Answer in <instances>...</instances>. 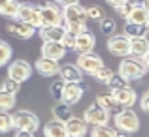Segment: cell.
I'll list each match as a JSON object with an SVG mask.
<instances>
[{"instance_id": "obj_15", "label": "cell", "mask_w": 149, "mask_h": 137, "mask_svg": "<svg viewBox=\"0 0 149 137\" xmlns=\"http://www.w3.org/2000/svg\"><path fill=\"white\" fill-rule=\"evenodd\" d=\"M113 98H115V101H117V105H119L121 109L123 107H132V105L138 101V94H136L134 88H130L127 85V87H123V88H117V90H113Z\"/></svg>"}, {"instance_id": "obj_12", "label": "cell", "mask_w": 149, "mask_h": 137, "mask_svg": "<svg viewBox=\"0 0 149 137\" xmlns=\"http://www.w3.org/2000/svg\"><path fill=\"white\" fill-rule=\"evenodd\" d=\"M95 45H96L95 34L89 28H85L76 34V41H74L72 51H76V53H89V51H95Z\"/></svg>"}, {"instance_id": "obj_6", "label": "cell", "mask_w": 149, "mask_h": 137, "mask_svg": "<svg viewBox=\"0 0 149 137\" xmlns=\"http://www.w3.org/2000/svg\"><path fill=\"white\" fill-rule=\"evenodd\" d=\"M108 47L109 54H113V56L117 58H123V56H130V40H128L125 34H111V36H108Z\"/></svg>"}, {"instance_id": "obj_30", "label": "cell", "mask_w": 149, "mask_h": 137, "mask_svg": "<svg viewBox=\"0 0 149 137\" xmlns=\"http://www.w3.org/2000/svg\"><path fill=\"white\" fill-rule=\"evenodd\" d=\"M17 8H19L17 0H8V2L0 8V15H2V17H8V19H13L15 13H17Z\"/></svg>"}, {"instance_id": "obj_16", "label": "cell", "mask_w": 149, "mask_h": 137, "mask_svg": "<svg viewBox=\"0 0 149 137\" xmlns=\"http://www.w3.org/2000/svg\"><path fill=\"white\" fill-rule=\"evenodd\" d=\"M64 30L66 28L62 25H42L36 28V32L42 38V41H61Z\"/></svg>"}, {"instance_id": "obj_31", "label": "cell", "mask_w": 149, "mask_h": 137, "mask_svg": "<svg viewBox=\"0 0 149 137\" xmlns=\"http://www.w3.org/2000/svg\"><path fill=\"white\" fill-rule=\"evenodd\" d=\"M132 8H134V2H132V0H125V2L117 4L113 10H115V13L119 15L121 19H125V21H127L128 15H130V11H132Z\"/></svg>"}, {"instance_id": "obj_14", "label": "cell", "mask_w": 149, "mask_h": 137, "mask_svg": "<svg viewBox=\"0 0 149 137\" xmlns=\"http://www.w3.org/2000/svg\"><path fill=\"white\" fill-rule=\"evenodd\" d=\"M64 130H66V137H83L89 131V124L83 118H77L76 115H72L64 122Z\"/></svg>"}, {"instance_id": "obj_20", "label": "cell", "mask_w": 149, "mask_h": 137, "mask_svg": "<svg viewBox=\"0 0 149 137\" xmlns=\"http://www.w3.org/2000/svg\"><path fill=\"white\" fill-rule=\"evenodd\" d=\"M130 40V56H149V41L147 36H138V38H128Z\"/></svg>"}, {"instance_id": "obj_3", "label": "cell", "mask_w": 149, "mask_h": 137, "mask_svg": "<svg viewBox=\"0 0 149 137\" xmlns=\"http://www.w3.org/2000/svg\"><path fill=\"white\" fill-rule=\"evenodd\" d=\"M113 124H115V130L119 131V135H130L140 130V116L130 107H123L115 111Z\"/></svg>"}, {"instance_id": "obj_34", "label": "cell", "mask_w": 149, "mask_h": 137, "mask_svg": "<svg viewBox=\"0 0 149 137\" xmlns=\"http://www.w3.org/2000/svg\"><path fill=\"white\" fill-rule=\"evenodd\" d=\"M11 130H13L11 115H8V111H0V134H8Z\"/></svg>"}, {"instance_id": "obj_21", "label": "cell", "mask_w": 149, "mask_h": 137, "mask_svg": "<svg viewBox=\"0 0 149 137\" xmlns=\"http://www.w3.org/2000/svg\"><path fill=\"white\" fill-rule=\"evenodd\" d=\"M44 135L45 137H66V130H64V122L62 120H49L44 126Z\"/></svg>"}, {"instance_id": "obj_41", "label": "cell", "mask_w": 149, "mask_h": 137, "mask_svg": "<svg viewBox=\"0 0 149 137\" xmlns=\"http://www.w3.org/2000/svg\"><path fill=\"white\" fill-rule=\"evenodd\" d=\"M15 131H17V134H15L17 137H32V135H34V134H29V131H21V130H15Z\"/></svg>"}, {"instance_id": "obj_43", "label": "cell", "mask_w": 149, "mask_h": 137, "mask_svg": "<svg viewBox=\"0 0 149 137\" xmlns=\"http://www.w3.org/2000/svg\"><path fill=\"white\" fill-rule=\"evenodd\" d=\"M134 4H140V6H146V8H149V0H134Z\"/></svg>"}, {"instance_id": "obj_35", "label": "cell", "mask_w": 149, "mask_h": 137, "mask_svg": "<svg viewBox=\"0 0 149 137\" xmlns=\"http://www.w3.org/2000/svg\"><path fill=\"white\" fill-rule=\"evenodd\" d=\"M0 88L2 90H6V92H11V94H19V90H21V83H17V81H13V79H4L2 81V85H0Z\"/></svg>"}, {"instance_id": "obj_33", "label": "cell", "mask_w": 149, "mask_h": 137, "mask_svg": "<svg viewBox=\"0 0 149 137\" xmlns=\"http://www.w3.org/2000/svg\"><path fill=\"white\" fill-rule=\"evenodd\" d=\"M11 54H13V49H11V45L0 40V68H2V66H6L8 62L11 60Z\"/></svg>"}, {"instance_id": "obj_39", "label": "cell", "mask_w": 149, "mask_h": 137, "mask_svg": "<svg viewBox=\"0 0 149 137\" xmlns=\"http://www.w3.org/2000/svg\"><path fill=\"white\" fill-rule=\"evenodd\" d=\"M140 109H142L143 113H149V92L147 90L142 94V98H140Z\"/></svg>"}, {"instance_id": "obj_11", "label": "cell", "mask_w": 149, "mask_h": 137, "mask_svg": "<svg viewBox=\"0 0 149 137\" xmlns=\"http://www.w3.org/2000/svg\"><path fill=\"white\" fill-rule=\"evenodd\" d=\"M6 28L11 36L19 38V40H30V38L36 34V28H34V26H30L29 23H25V21H19V19H15V17H13V21H10L6 25Z\"/></svg>"}, {"instance_id": "obj_26", "label": "cell", "mask_w": 149, "mask_h": 137, "mask_svg": "<svg viewBox=\"0 0 149 137\" xmlns=\"http://www.w3.org/2000/svg\"><path fill=\"white\" fill-rule=\"evenodd\" d=\"M87 134L91 137H117L119 131L108 124H100V126H91V131H87Z\"/></svg>"}, {"instance_id": "obj_10", "label": "cell", "mask_w": 149, "mask_h": 137, "mask_svg": "<svg viewBox=\"0 0 149 137\" xmlns=\"http://www.w3.org/2000/svg\"><path fill=\"white\" fill-rule=\"evenodd\" d=\"M83 120L89 126H100V124H108L109 122V111H106L104 107H100L98 103H93L85 109L83 113Z\"/></svg>"}, {"instance_id": "obj_38", "label": "cell", "mask_w": 149, "mask_h": 137, "mask_svg": "<svg viewBox=\"0 0 149 137\" xmlns=\"http://www.w3.org/2000/svg\"><path fill=\"white\" fill-rule=\"evenodd\" d=\"M74 41H76V34L70 32V30H64V34H62L61 38V43L66 47V49H74Z\"/></svg>"}, {"instance_id": "obj_2", "label": "cell", "mask_w": 149, "mask_h": 137, "mask_svg": "<svg viewBox=\"0 0 149 137\" xmlns=\"http://www.w3.org/2000/svg\"><path fill=\"white\" fill-rule=\"evenodd\" d=\"M62 26L70 32L77 34L87 28V15L85 8L81 4H72V6L62 8Z\"/></svg>"}, {"instance_id": "obj_23", "label": "cell", "mask_w": 149, "mask_h": 137, "mask_svg": "<svg viewBox=\"0 0 149 137\" xmlns=\"http://www.w3.org/2000/svg\"><path fill=\"white\" fill-rule=\"evenodd\" d=\"M51 115H53V118H57V120H62V122H66V120H68L70 116L74 115V111H72V105L64 103V101H57V103L53 105V109H51Z\"/></svg>"}, {"instance_id": "obj_7", "label": "cell", "mask_w": 149, "mask_h": 137, "mask_svg": "<svg viewBox=\"0 0 149 137\" xmlns=\"http://www.w3.org/2000/svg\"><path fill=\"white\" fill-rule=\"evenodd\" d=\"M42 25H62V8L57 2L40 4V26Z\"/></svg>"}, {"instance_id": "obj_27", "label": "cell", "mask_w": 149, "mask_h": 137, "mask_svg": "<svg viewBox=\"0 0 149 137\" xmlns=\"http://www.w3.org/2000/svg\"><path fill=\"white\" fill-rule=\"evenodd\" d=\"M17 105V94L6 92L0 88V111H11Z\"/></svg>"}, {"instance_id": "obj_32", "label": "cell", "mask_w": 149, "mask_h": 137, "mask_svg": "<svg viewBox=\"0 0 149 137\" xmlns=\"http://www.w3.org/2000/svg\"><path fill=\"white\" fill-rule=\"evenodd\" d=\"M85 15H87V21H96L98 23L102 17L106 15V11H104V8H100V6H89V8H85Z\"/></svg>"}, {"instance_id": "obj_18", "label": "cell", "mask_w": 149, "mask_h": 137, "mask_svg": "<svg viewBox=\"0 0 149 137\" xmlns=\"http://www.w3.org/2000/svg\"><path fill=\"white\" fill-rule=\"evenodd\" d=\"M58 60H53V58H38L36 64H34V70H36L38 73H40L42 77H55L58 75Z\"/></svg>"}, {"instance_id": "obj_19", "label": "cell", "mask_w": 149, "mask_h": 137, "mask_svg": "<svg viewBox=\"0 0 149 137\" xmlns=\"http://www.w3.org/2000/svg\"><path fill=\"white\" fill-rule=\"evenodd\" d=\"M66 47L61 41H44L42 45V56L45 58H53V60H61L66 56Z\"/></svg>"}, {"instance_id": "obj_5", "label": "cell", "mask_w": 149, "mask_h": 137, "mask_svg": "<svg viewBox=\"0 0 149 137\" xmlns=\"http://www.w3.org/2000/svg\"><path fill=\"white\" fill-rule=\"evenodd\" d=\"M76 64H77V68H79L83 73L95 75L102 66H104V60H102L100 54H96L95 51H89V53H77Z\"/></svg>"}, {"instance_id": "obj_36", "label": "cell", "mask_w": 149, "mask_h": 137, "mask_svg": "<svg viewBox=\"0 0 149 137\" xmlns=\"http://www.w3.org/2000/svg\"><path fill=\"white\" fill-rule=\"evenodd\" d=\"M62 87H64V81H53L49 87V94L55 101H61V96H62Z\"/></svg>"}, {"instance_id": "obj_1", "label": "cell", "mask_w": 149, "mask_h": 137, "mask_svg": "<svg viewBox=\"0 0 149 137\" xmlns=\"http://www.w3.org/2000/svg\"><path fill=\"white\" fill-rule=\"evenodd\" d=\"M149 68V60L147 56H123L119 62V73L125 77L127 81H140L146 77Z\"/></svg>"}, {"instance_id": "obj_9", "label": "cell", "mask_w": 149, "mask_h": 137, "mask_svg": "<svg viewBox=\"0 0 149 137\" xmlns=\"http://www.w3.org/2000/svg\"><path fill=\"white\" fill-rule=\"evenodd\" d=\"M32 75V66L29 64L26 60H13V62H8V77L17 83H25V81L30 79Z\"/></svg>"}, {"instance_id": "obj_13", "label": "cell", "mask_w": 149, "mask_h": 137, "mask_svg": "<svg viewBox=\"0 0 149 137\" xmlns=\"http://www.w3.org/2000/svg\"><path fill=\"white\" fill-rule=\"evenodd\" d=\"M83 94H85V90H83V87H81V83H64L61 101H64V103H68V105H76V103L81 101Z\"/></svg>"}, {"instance_id": "obj_4", "label": "cell", "mask_w": 149, "mask_h": 137, "mask_svg": "<svg viewBox=\"0 0 149 137\" xmlns=\"http://www.w3.org/2000/svg\"><path fill=\"white\" fill-rule=\"evenodd\" d=\"M11 124L13 130H21V131H29V134H36L40 130V118L36 113L29 111V109H21L15 115H11Z\"/></svg>"}, {"instance_id": "obj_44", "label": "cell", "mask_w": 149, "mask_h": 137, "mask_svg": "<svg viewBox=\"0 0 149 137\" xmlns=\"http://www.w3.org/2000/svg\"><path fill=\"white\" fill-rule=\"evenodd\" d=\"M6 2H8V0H0V8H2V6H4Z\"/></svg>"}, {"instance_id": "obj_8", "label": "cell", "mask_w": 149, "mask_h": 137, "mask_svg": "<svg viewBox=\"0 0 149 137\" xmlns=\"http://www.w3.org/2000/svg\"><path fill=\"white\" fill-rule=\"evenodd\" d=\"M15 19L25 21V23H29L30 26L38 28V26H40V6H36V4H29V2H19Z\"/></svg>"}, {"instance_id": "obj_25", "label": "cell", "mask_w": 149, "mask_h": 137, "mask_svg": "<svg viewBox=\"0 0 149 137\" xmlns=\"http://www.w3.org/2000/svg\"><path fill=\"white\" fill-rule=\"evenodd\" d=\"M127 38H138V36H147V25H138V23H130L127 21L123 28Z\"/></svg>"}, {"instance_id": "obj_22", "label": "cell", "mask_w": 149, "mask_h": 137, "mask_svg": "<svg viewBox=\"0 0 149 137\" xmlns=\"http://www.w3.org/2000/svg\"><path fill=\"white\" fill-rule=\"evenodd\" d=\"M127 21L138 23V25H147L149 23V8L140 6V4H134V8H132V11H130V15H128Z\"/></svg>"}, {"instance_id": "obj_17", "label": "cell", "mask_w": 149, "mask_h": 137, "mask_svg": "<svg viewBox=\"0 0 149 137\" xmlns=\"http://www.w3.org/2000/svg\"><path fill=\"white\" fill-rule=\"evenodd\" d=\"M58 75L64 83H83L85 73L77 68V64H64L58 68Z\"/></svg>"}, {"instance_id": "obj_24", "label": "cell", "mask_w": 149, "mask_h": 137, "mask_svg": "<svg viewBox=\"0 0 149 137\" xmlns=\"http://www.w3.org/2000/svg\"><path fill=\"white\" fill-rule=\"evenodd\" d=\"M96 103L100 105V107H104L106 111H119V105H117V101H115V98H113V94L111 92H102V94H98V96H96Z\"/></svg>"}, {"instance_id": "obj_29", "label": "cell", "mask_w": 149, "mask_h": 137, "mask_svg": "<svg viewBox=\"0 0 149 137\" xmlns=\"http://www.w3.org/2000/svg\"><path fill=\"white\" fill-rule=\"evenodd\" d=\"M106 85H108L109 92H113V90H117V88L127 87V85H128V81L125 79V77L121 75V73H111V77H109V79L106 81Z\"/></svg>"}, {"instance_id": "obj_28", "label": "cell", "mask_w": 149, "mask_h": 137, "mask_svg": "<svg viewBox=\"0 0 149 137\" xmlns=\"http://www.w3.org/2000/svg\"><path fill=\"white\" fill-rule=\"evenodd\" d=\"M98 25H100V32L104 34V36H111V34H115L117 32V23L113 21L111 17H102L100 21H98Z\"/></svg>"}, {"instance_id": "obj_37", "label": "cell", "mask_w": 149, "mask_h": 137, "mask_svg": "<svg viewBox=\"0 0 149 137\" xmlns=\"http://www.w3.org/2000/svg\"><path fill=\"white\" fill-rule=\"evenodd\" d=\"M111 73H113V72L108 68V66H102V68H100V70H98V72H96L93 77H95V79L98 81V83H104V85H106V81H108L109 77H111Z\"/></svg>"}, {"instance_id": "obj_40", "label": "cell", "mask_w": 149, "mask_h": 137, "mask_svg": "<svg viewBox=\"0 0 149 137\" xmlns=\"http://www.w3.org/2000/svg\"><path fill=\"white\" fill-rule=\"evenodd\" d=\"M55 2L61 8H64V6H72V4H79V0H55Z\"/></svg>"}, {"instance_id": "obj_42", "label": "cell", "mask_w": 149, "mask_h": 137, "mask_svg": "<svg viewBox=\"0 0 149 137\" xmlns=\"http://www.w3.org/2000/svg\"><path fill=\"white\" fill-rule=\"evenodd\" d=\"M121 2H125V0H106V4H108V6H111V8H115L117 4H121Z\"/></svg>"}]
</instances>
